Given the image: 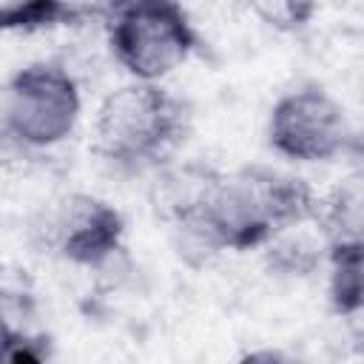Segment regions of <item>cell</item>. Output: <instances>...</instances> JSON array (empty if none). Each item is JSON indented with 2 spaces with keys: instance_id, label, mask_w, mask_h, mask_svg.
I'll return each instance as SVG.
<instances>
[{
  "instance_id": "obj_8",
  "label": "cell",
  "mask_w": 364,
  "mask_h": 364,
  "mask_svg": "<svg viewBox=\"0 0 364 364\" xmlns=\"http://www.w3.org/2000/svg\"><path fill=\"white\" fill-rule=\"evenodd\" d=\"M97 9L74 0H9L0 3V34L6 31H48L60 26H80L94 17Z\"/></svg>"
},
{
  "instance_id": "obj_5",
  "label": "cell",
  "mask_w": 364,
  "mask_h": 364,
  "mask_svg": "<svg viewBox=\"0 0 364 364\" xmlns=\"http://www.w3.org/2000/svg\"><path fill=\"white\" fill-rule=\"evenodd\" d=\"M270 148L293 162H333L355 145L344 105L321 85H301L276 100L267 117Z\"/></svg>"
},
{
  "instance_id": "obj_1",
  "label": "cell",
  "mask_w": 364,
  "mask_h": 364,
  "mask_svg": "<svg viewBox=\"0 0 364 364\" xmlns=\"http://www.w3.org/2000/svg\"><path fill=\"white\" fill-rule=\"evenodd\" d=\"M191 128L188 105L159 82L134 80L111 91L94 117V151L117 168L142 171L171 159Z\"/></svg>"
},
{
  "instance_id": "obj_13",
  "label": "cell",
  "mask_w": 364,
  "mask_h": 364,
  "mask_svg": "<svg viewBox=\"0 0 364 364\" xmlns=\"http://www.w3.org/2000/svg\"><path fill=\"white\" fill-rule=\"evenodd\" d=\"M20 333H23V330L14 327L11 318L0 310V361H9V353H11V347H14V341H17Z\"/></svg>"
},
{
  "instance_id": "obj_3",
  "label": "cell",
  "mask_w": 364,
  "mask_h": 364,
  "mask_svg": "<svg viewBox=\"0 0 364 364\" xmlns=\"http://www.w3.org/2000/svg\"><path fill=\"white\" fill-rule=\"evenodd\" d=\"M114 60L145 82H159L199 48V34L179 0H142L108 14Z\"/></svg>"
},
{
  "instance_id": "obj_9",
  "label": "cell",
  "mask_w": 364,
  "mask_h": 364,
  "mask_svg": "<svg viewBox=\"0 0 364 364\" xmlns=\"http://www.w3.org/2000/svg\"><path fill=\"white\" fill-rule=\"evenodd\" d=\"M324 259L330 264V282H327L330 307L344 318L358 316L361 304H364V284H361L364 247H361V239L330 242Z\"/></svg>"
},
{
  "instance_id": "obj_2",
  "label": "cell",
  "mask_w": 364,
  "mask_h": 364,
  "mask_svg": "<svg viewBox=\"0 0 364 364\" xmlns=\"http://www.w3.org/2000/svg\"><path fill=\"white\" fill-rule=\"evenodd\" d=\"M316 205L304 179L270 168H242L222 173L205 213L225 250H253L290 225L313 222Z\"/></svg>"
},
{
  "instance_id": "obj_4",
  "label": "cell",
  "mask_w": 364,
  "mask_h": 364,
  "mask_svg": "<svg viewBox=\"0 0 364 364\" xmlns=\"http://www.w3.org/2000/svg\"><path fill=\"white\" fill-rule=\"evenodd\" d=\"M80 85L57 63L20 68L0 97V128L26 148H51L68 139L80 119Z\"/></svg>"
},
{
  "instance_id": "obj_7",
  "label": "cell",
  "mask_w": 364,
  "mask_h": 364,
  "mask_svg": "<svg viewBox=\"0 0 364 364\" xmlns=\"http://www.w3.org/2000/svg\"><path fill=\"white\" fill-rule=\"evenodd\" d=\"M219 179L222 173L202 159L171 156L154 168V176L148 185V202L154 213L171 225L188 213L202 210L210 202Z\"/></svg>"
},
{
  "instance_id": "obj_11",
  "label": "cell",
  "mask_w": 364,
  "mask_h": 364,
  "mask_svg": "<svg viewBox=\"0 0 364 364\" xmlns=\"http://www.w3.org/2000/svg\"><path fill=\"white\" fill-rule=\"evenodd\" d=\"M313 222L321 228V236L330 242L361 239V191L355 182L336 188L321 205H316Z\"/></svg>"
},
{
  "instance_id": "obj_12",
  "label": "cell",
  "mask_w": 364,
  "mask_h": 364,
  "mask_svg": "<svg viewBox=\"0 0 364 364\" xmlns=\"http://www.w3.org/2000/svg\"><path fill=\"white\" fill-rule=\"evenodd\" d=\"M247 6L267 28L293 34L313 20L318 0H247Z\"/></svg>"
},
{
  "instance_id": "obj_14",
  "label": "cell",
  "mask_w": 364,
  "mask_h": 364,
  "mask_svg": "<svg viewBox=\"0 0 364 364\" xmlns=\"http://www.w3.org/2000/svg\"><path fill=\"white\" fill-rule=\"evenodd\" d=\"M136 3H142V0H100V6H102L105 14H117V11H122L128 6H136Z\"/></svg>"
},
{
  "instance_id": "obj_6",
  "label": "cell",
  "mask_w": 364,
  "mask_h": 364,
  "mask_svg": "<svg viewBox=\"0 0 364 364\" xmlns=\"http://www.w3.org/2000/svg\"><path fill=\"white\" fill-rule=\"evenodd\" d=\"M122 213L91 193H68L48 213L43 242L60 259L80 267H105L122 250Z\"/></svg>"
},
{
  "instance_id": "obj_10",
  "label": "cell",
  "mask_w": 364,
  "mask_h": 364,
  "mask_svg": "<svg viewBox=\"0 0 364 364\" xmlns=\"http://www.w3.org/2000/svg\"><path fill=\"white\" fill-rule=\"evenodd\" d=\"M301 225H290L279 233H273L262 247H267V262L270 270L284 273V276H310L327 256V242L318 245L316 236L307 233Z\"/></svg>"
}]
</instances>
